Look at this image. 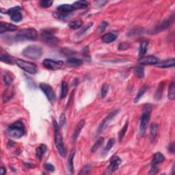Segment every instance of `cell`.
Wrapping results in <instances>:
<instances>
[{
	"mask_svg": "<svg viewBox=\"0 0 175 175\" xmlns=\"http://www.w3.org/2000/svg\"><path fill=\"white\" fill-rule=\"evenodd\" d=\"M116 38H117L116 34H114V33H107L102 37V42L106 44L111 43L116 40Z\"/></svg>",
	"mask_w": 175,
	"mask_h": 175,
	"instance_id": "obj_21",
	"label": "cell"
},
{
	"mask_svg": "<svg viewBox=\"0 0 175 175\" xmlns=\"http://www.w3.org/2000/svg\"><path fill=\"white\" fill-rule=\"evenodd\" d=\"M21 9L22 8L20 6H15L8 9L6 13L10 15L11 20L15 22H19L23 19V15L21 13Z\"/></svg>",
	"mask_w": 175,
	"mask_h": 175,
	"instance_id": "obj_12",
	"label": "cell"
},
{
	"mask_svg": "<svg viewBox=\"0 0 175 175\" xmlns=\"http://www.w3.org/2000/svg\"><path fill=\"white\" fill-rule=\"evenodd\" d=\"M38 38L37 30L33 28L21 30L16 36V40H36Z\"/></svg>",
	"mask_w": 175,
	"mask_h": 175,
	"instance_id": "obj_5",
	"label": "cell"
},
{
	"mask_svg": "<svg viewBox=\"0 0 175 175\" xmlns=\"http://www.w3.org/2000/svg\"><path fill=\"white\" fill-rule=\"evenodd\" d=\"M119 112V110H114L113 112L109 114L106 117H105L103 121L101 123V124H99V126L97 129L96 131V135H99L104 131V130L107 128V127L108 126V124L111 122V121L112 120L113 118L118 114V113Z\"/></svg>",
	"mask_w": 175,
	"mask_h": 175,
	"instance_id": "obj_9",
	"label": "cell"
},
{
	"mask_svg": "<svg viewBox=\"0 0 175 175\" xmlns=\"http://www.w3.org/2000/svg\"><path fill=\"white\" fill-rule=\"evenodd\" d=\"M108 26V23L106 21H103L102 23L100 24V26H99V32H103L104 30L106 29V27Z\"/></svg>",
	"mask_w": 175,
	"mask_h": 175,
	"instance_id": "obj_44",
	"label": "cell"
},
{
	"mask_svg": "<svg viewBox=\"0 0 175 175\" xmlns=\"http://www.w3.org/2000/svg\"><path fill=\"white\" fill-rule=\"evenodd\" d=\"M149 47V40L146 39H143L140 41V47H139V56L142 58L147 51Z\"/></svg>",
	"mask_w": 175,
	"mask_h": 175,
	"instance_id": "obj_18",
	"label": "cell"
},
{
	"mask_svg": "<svg viewBox=\"0 0 175 175\" xmlns=\"http://www.w3.org/2000/svg\"><path fill=\"white\" fill-rule=\"evenodd\" d=\"M148 90V86H142L140 88V90L138 92L137 94H136L134 100H133V102L136 103H138L139 101H140V99L142 98L144 96V93H146V91Z\"/></svg>",
	"mask_w": 175,
	"mask_h": 175,
	"instance_id": "obj_26",
	"label": "cell"
},
{
	"mask_svg": "<svg viewBox=\"0 0 175 175\" xmlns=\"http://www.w3.org/2000/svg\"><path fill=\"white\" fill-rule=\"evenodd\" d=\"M47 147L44 144H40V145L37 147V149H36V157L38 160L40 161L42 157L43 156V155L45 153V152L47 151Z\"/></svg>",
	"mask_w": 175,
	"mask_h": 175,
	"instance_id": "obj_20",
	"label": "cell"
},
{
	"mask_svg": "<svg viewBox=\"0 0 175 175\" xmlns=\"http://www.w3.org/2000/svg\"><path fill=\"white\" fill-rule=\"evenodd\" d=\"M40 38L43 42L49 46H56L59 40L49 30H43L40 33Z\"/></svg>",
	"mask_w": 175,
	"mask_h": 175,
	"instance_id": "obj_7",
	"label": "cell"
},
{
	"mask_svg": "<svg viewBox=\"0 0 175 175\" xmlns=\"http://www.w3.org/2000/svg\"><path fill=\"white\" fill-rule=\"evenodd\" d=\"M114 144H115V139L111 138L109 140H108L107 143L106 144V146L105 147L103 152V155L104 156H105V155H106L108 152H110V151L112 149L113 146L114 145Z\"/></svg>",
	"mask_w": 175,
	"mask_h": 175,
	"instance_id": "obj_31",
	"label": "cell"
},
{
	"mask_svg": "<svg viewBox=\"0 0 175 175\" xmlns=\"http://www.w3.org/2000/svg\"><path fill=\"white\" fill-rule=\"evenodd\" d=\"M93 26V22H90V23H89L87 25V26H86L85 27H82V29L81 30V31H80V32H79V35L83 34L85 32H86L87 30L90 29V27H91L92 26Z\"/></svg>",
	"mask_w": 175,
	"mask_h": 175,
	"instance_id": "obj_45",
	"label": "cell"
},
{
	"mask_svg": "<svg viewBox=\"0 0 175 175\" xmlns=\"http://www.w3.org/2000/svg\"><path fill=\"white\" fill-rule=\"evenodd\" d=\"M57 10H58V11H59V12L71 13V12H73L75 9L73 6V5L66 4L60 5L57 8Z\"/></svg>",
	"mask_w": 175,
	"mask_h": 175,
	"instance_id": "obj_23",
	"label": "cell"
},
{
	"mask_svg": "<svg viewBox=\"0 0 175 175\" xmlns=\"http://www.w3.org/2000/svg\"><path fill=\"white\" fill-rule=\"evenodd\" d=\"M73 6L75 10L76 9H85V8H88V3L86 1H77L74 2L73 4Z\"/></svg>",
	"mask_w": 175,
	"mask_h": 175,
	"instance_id": "obj_28",
	"label": "cell"
},
{
	"mask_svg": "<svg viewBox=\"0 0 175 175\" xmlns=\"http://www.w3.org/2000/svg\"><path fill=\"white\" fill-rule=\"evenodd\" d=\"M159 62V60L153 55L143 56L139 60V63L141 65H156Z\"/></svg>",
	"mask_w": 175,
	"mask_h": 175,
	"instance_id": "obj_14",
	"label": "cell"
},
{
	"mask_svg": "<svg viewBox=\"0 0 175 175\" xmlns=\"http://www.w3.org/2000/svg\"><path fill=\"white\" fill-rule=\"evenodd\" d=\"M157 130H158V124L155 123L151 124V128H150V135H151V140L152 142L156 139L157 135Z\"/></svg>",
	"mask_w": 175,
	"mask_h": 175,
	"instance_id": "obj_25",
	"label": "cell"
},
{
	"mask_svg": "<svg viewBox=\"0 0 175 175\" xmlns=\"http://www.w3.org/2000/svg\"><path fill=\"white\" fill-rule=\"evenodd\" d=\"M66 116L65 114H62L60 116V127H63L65 126V124H66Z\"/></svg>",
	"mask_w": 175,
	"mask_h": 175,
	"instance_id": "obj_42",
	"label": "cell"
},
{
	"mask_svg": "<svg viewBox=\"0 0 175 175\" xmlns=\"http://www.w3.org/2000/svg\"><path fill=\"white\" fill-rule=\"evenodd\" d=\"M4 80L5 82V84L7 86H10L13 81L12 77H11V75L8 73H4Z\"/></svg>",
	"mask_w": 175,
	"mask_h": 175,
	"instance_id": "obj_39",
	"label": "cell"
},
{
	"mask_svg": "<svg viewBox=\"0 0 175 175\" xmlns=\"http://www.w3.org/2000/svg\"><path fill=\"white\" fill-rule=\"evenodd\" d=\"M122 160L119 157L114 155L110 159V165L107 168L106 170L104 173L105 174H112L114 172L116 171L119 168V166L121 164Z\"/></svg>",
	"mask_w": 175,
	"mask_h": 175,
	"instance_id": "obj_11",
	"label": "cell"
},
{
	"mask_svg": "<svg viewBox=\"0 0 175 175\" xmlns=\"http://www.w3.org/2000/svg\"><path fill=\"white\" fill-rule=\"evenodd\" d=\"M168 97L170 100H174L175 99V85L174 81L172 82L171 84L169 85Z\"/></svg>",
	"mask_w": 175,
	"mask_h": 175,
	"instance_id": "obj_32",
	"label": "cell"
},
{
	"mask_svg": "<svg viewBox=\"0 0 175 175\" xmlns=\"http://www.w3.org/2000/svg\"><path fill=\"white\" fill-rule=\"evenodd\" d=\"M75 155V151L73 149V151L71 152L70 155H69L68 161H67V167L69 173L71 174L74 173V165H73V160H74V156Z\"/></svg>",
	"mask_w": 175,
	"mask_h": 175,
	"instance_id": "obj_19",
	"label": "cell"
},
{
	"mask_svg": "<svg viewBox=\"0 0 175 175\" xmlns=\"http://www.w3.org/2000/svg\"><path fill=\"white\" fill-rule=\"evenodd\" d=\"M70 15H71V13L62 12H59V11L53 13V16H54V18L60 19V20H63V19L68 18V16H70Z\"/></svg>",
	"mask_w": 175,
	"mask_h": 175,
	"instance_id": "obj_35",
	"label": "cell"
},
{
	"mask_svg": "<svg viewBox=\"0 0 175 175\" xmlns=\"http://www.w3.org/2000/svg\"><path fill=\"white\" fill-rule=\"evenodd\" d=\"M23 56L32 60H37L42 56L43 49L38 45H30L23 49Z\"/></svg>",
	"mask_w": 175,
	"mask_h": 175,
	"instance_id": "obj_4",
	"label": "cell"
},
{
	"mask_svg": "<svg viewBox=\"0 0 175 175\" xmlns=\"http://www.w3.org/2000/svg\"><path fill=\"white\" fill-rule=\"evenodd\" d=\"M159 171V168H158L156 165H152V167L150 170V172L149 173V174H155L158 173Z\"/></svg>",
	"mask_w": 175,
	"mask_h": 175,
	"instance_id": "obj_46",
	"label": "cell"
},
{
	"mask_svg": "<svg viewBox=\"0 0 175 175\" xmlns=\"http://www.w3.org/2000/svg\"><path fill=\"white\" fill-rule=\"evenodd\" d=\"M0 60H1L2 62L5 64H8V65H14V64H15V58L10 57L8 54H2L0 55Z\"/></svg>",
	"mask_w": 175,
	"mask_h": 175,
	"instance_id": "obj_27",
	"label": "cell"
},
{
	"mask_svg": "<svg viewBox=\"0 0 175 175\" xmlns=\"http://www.w3.org/2000/svg\"><path fill=\"white\" fill-rule=\"evenodd\" d=\"M83 25V21L80 19L75 21H73L68 23V27L72 30H77L80 28Z\"/></svg>",
	"mask_w": 175,
	"mask_h": 175,
	"instance_id": "obj_34",
	"label": "cell"
},
{
	"mask_svg": "<svg viewBox=\"0 0 175 175\" xmlns=\"http://www.w3.org/2000/svg\"><path fill=\"white\" fill-rule=\"evenodd\" d=\"M13 92L10 90H7L4 92V94H3V101L4 102H7L8 101H9L10 99H12V97L13 96Z\"/></svg>",
	"mask_w": 175,
	"mask_h": 175,
	"instance_id": "obj_38",
	"label": "cell"
},
{
	"mask_svg": "<svg viewBox=\"0 0 175 175\" xmlns=\"http://www.w3.org/2000/svg\"><path fill=\"white\" fill-rule=\"evenodd\" d=\"M0 172H1L2 175H4V174H5V173H6V169H5L4 167H3V166H2L1 169H0Z\"/></svg>",
	"mask_w": 175,
	"mask_h": 175,
	"instance_id": "obj_51",
	"label": "cell"
},
{
	"mask_svg": "<svg viewBox=\"0 0 175 175\" xmlns=\"http://www.w3.org/2000/svg\"><path fill=\"white\" fill-rule=\"evenodd\" d=\"M165 160V157L162 152H157L156 153H155L153 158L151 162V165H157L158 163L163 162Z\"/></svg>",
	"mask_w": 175,
	"mask_h": 175,
	"instance_id": "obj_22",
	"label": "cell"
},
{
	"mask_svg": "<svg viewBox=\"0 0 175 175\" xmlns=\"http://www.w3.org/2000/svg\"><path fill=\"white\" fill-rule=\"evenodd\" d=\"M15 62L19 67L23 69L27 73L34 75L38 72V67L34 63L27 62V61L19 59V58H15Z\"/></svg>",
	"mask_w": 175,
	"mask_h": 175,
	"instance_id": "obj_6",
	"label": "cell"
},
{
	"mask_svg": "<svg viewBox=\"0 0 175 175\" xmlns=\"http://www.w3.org/2000/svg\"><path fill=\"white\" fill-rule=\"evenodd\" d=\"M67 65L72 67H77L83 65V60L75 58H70L66 61Z\"/></svg>",
	"mask_w": 175,
	"mask_h": 175,
	"instance_id": "obj_24",
	"label": "cell"
},
{
	"mask_svg": "<svg viewBox=\"0 0 175 175\" xmlns=\"http://www.w3.org/2000/svg\"><path fill=\"white\" fill-rule=\"evenodd\" d=\"M24 165L26 166L27 168H30V167L32 168V167H34V166H33L32 164H31V163H25Z\"/></svg>",
	"mask_w": 175,
	"mask_h": 175,
	"instance_id": "obj_52",
	"label": "cell"
},
{
	"mask_svg": "<svg viewBox=\"0 0 175 175\" xmlns=\"http://www.w3.org/2000/svg\"><path fill=\"white\" fill-rule=\"evenodd\" d=\"M44 167L47 170H48L49 172H54L55 170L54 166L51 164V163H45V164L44 165Z\"/></svg>",
	"mask_w": 175,
	"mask_h": 175,
	"instance_id": "obj_47",
	"label": "cell"
},
{
	"mask_svg": "<svg viewBox=\"0 0 175 175\" xmlns=\"http://www.w3.org/2000/svg\"><path fill=\"white\" fill-rule=\"evenodd\" d=\"M164 86H165V83L163 82H162L159 84L157 90L156 91V93H155V98L156 99V100H160L161 99H162L163 89H164Z\"/></svg>",
	"mask_w": 175,
	"mask_h": 175,
	"instance_id": "obj_30",
	"label": "cell"
},
{
	"mask_svg": "<svg viewBox=\"0 0 175 175\" xmlns=\"http://www.w3.org/2000/svg\"><path fill=\"white\" fill-rule=\"evenodd\" d=\"M39 86L41 90H42L44 94L46 95L47 98L48 99L49 101L51 102L52 104H54L55 101H56V96H55V92L53 88L51 86L45 84V83H41V84H40Z\"/></svg>",
	"mask_w": 175,
	"mask_h": 175,
	"instance_id": "obj_8",
	"label": "cell"
},
{
	"mask_svg": "<svg viewBox=\"0 0 175 175\" xmlns=\"http://www.w3.org/2000/svg\"><path fill=\"white\" fill-rule=\"evenodd\" d=\"M53 125L54 129V137H55V144L56 146L59 154L62 157H65L66 155V150L65 145L63 143V139L62 135L60 133V125L55 120L53 121Z\"/></svg>",
	"mask_w": 175,
	"mask_h": 175,
	"instance_id": "obj_2",
	"label": "cell"
},
{
	"mask_svg": "<svg viewBox=\"0 0 175 175\" xmlns=\"http://www.w3.org/2000/svg\"><path fill=\"white\" fill-rule=\"evenodd\" d=\"M168 151H170L172 153H174V143L173 142L171 144H170L168 146Z\"/></svg>",
	"mask_w": 175,
	"mask_h": 175,
	"instance_id": "obj_50",
	"label": "cell"
},
{
	"mask_svg": "<svg viewBox=\"0 0 175 175\" xmlns=\"http://www.w3.org/2000/svg\"><path fill=\"white\" fill-rule=\"evenodd\" d=\"M135 73L138 78H143L144 77V68L142 66H138L135 68Z\"/></svg>",
	"mask_w": 175,
	"mask_h": 175,
	"instance_id": "obj_36",
	"label": "cell"
},
{
	"mask_svg": "<svg viewBox=\"0 0 175 175\" xmlns=\"http://www.w3.org/2000/svg\"><path fill=\"white\" fill-rule=\"evenodd\" d=\"M127 129H128V122H127L125 124H124L123 128H122V129L120 131V132H119L118 138H119V141L120 142L123 141L124 135H125V133L127 131Z\"/></svg>",
	"mask_w": 175,
	"mask_h": 175,
	"instance_id": "obj_37",
	"label": "cell"
},
{
	"mask_svg": "<svg viewBox=\"0 0 175 175\" xmlns=\"http://www.w3.org/2000/svg\"><path fill=\"white\" fill-rule=\"evenodd\" d=\"M64 62L62 60H55L52 59H44L43 65L46 68L51 71L59 70L62 67Z\"/></svg>",
	"mask_w": 175,
	"mask_h": 175,
	"instance_id": "obj_10",
	"label": "cell"
},
{
	"mask_svg": "<svg viewBox=\"0 0 175 175\" xmlns=\"http://www.w3.org/2000/svg\"><path fill=\"white\" fill-rule=\"evenodd\" d=\"M26 132V128L23 123L21 121H17L8 127L6 133L9 137L15 139H19L23 136Z\"/></svg>",
	"mask_w": 175,
	"mask_h": 175,
	"instance_id": "obj_1",
	"label": "cell"
},
{
	"mask_svg": "<svg viewBox=\"0 0 175 175\" xmlns=\"http://www.w3.org/2000/svg\"><path fill=\"white\" fill-rule=\"evenodd\" d=\"M152 110V106L150 104H146L144 107V112L142 114L140 118V134L143 135L146 133L149 122L151 117V113Z\"/></svg>",
	"mask_w": 175,
	"mask_h": 175,
	"instance_id": "obj_3",
	"label": "cell"
},
{
	"mask_svg": "<svg viewBox=\"0 0 175 175\" xmlns=\"http://www.w3.org/2000/svg\"><path fill=\"white\" fill-rule=\"evenodd\" d=\"M83 55L86 58H88V56H90L89 55V51H88V47L86 46L83 50Z\"/></svg>",
	"mask_w": 175,
	"mask_h": 175,
	"instance_id": "obj_49",
	"label": "cell"
},
{
	"mask_svg": "<svg viewBox=\"0 0 175 175\" xmlns=\"http://www.w3.org/2000/svg\"><path fill=\"white\" fill-rule=\"evenodd\" d=\"M174 15L173 14V15H172L170 18L168 19L167 20L163 21L159 26L155 27V30H153V31H152V34H153V32L154 33L160 32L163 31V30L168 28V27L174 23Z\"/></svg>",
	"mask_w": 175,
	"mask_h": 175,
	"instance_id": "obj_13",
	"label": "cell"
},
{
	"mask_svg": "<svg viewBox=\"0 0 175 175\" xmlns=\"http://www.w3.org/2000/svg\"><path fill=\"white\" fill-rule=\"evenodd\" d=\"M104 138H99L98 140H97L96 141V142L94 144V145L92 146V148H91V152H96L97 150H98L100 147H101L102 145H103V144L104 142Z\"/></svg>",
	"mask_w": 175,
	"mask_h": 175,
	"instance_id": "obj_33",
	"label": "cell"
},
{
	"mask_svg": "<svg viewBox=\"0 0 175 175\" xmlns=\"http://www.w3.org/2000/svg\"><path fill=\"white\" fill-rule=\"evenodd\" d=\"M90 170V165H87L84 166V168L82 169V170L80 171V173H79V175L81 174H87L89 173V172Z\"/></svg>",
	"mask_w": 175,
	"mask_h": 175,
	"instance_id": "obj_43",
	"label": "cell"
},
{
	"mask_svg": "<svg viewBox=\"0 0 175 175\" xmlns=\"http://www.w3.org/2000/svg\"><path fill=\"white\" fill-rule=\"evenodd\" d=\"M84 125H85L84 120H81L79 122L78 124H77L75 129L74 131H73V135H72V140H73V142L75 141L77 139V138H78V136L80 134V133H81L82 129L84 128Z\"/></svg>",
	"mask_w": 175,
	"mask_h": 175,
	"instance_id": "obj_16",
	"label": "cell"
},
{
	"mask_svg": "<svg viewBox=\"0 0 175 175\" xmlns=\"http://www.w3.org/2000/svg\"><path fill=\"white\" fill-rule=\"evenodd\" d=\"M108 90H109V86L106 84L103 85L102 88H101V91L102 98H105V97L106 96L107 94L108 93Z\"/></svg>",
	"mask_w": 175,
	"mask_h": 175,
	"instance_id": "obj_41",
	"label": "cell"
},
{
	"mask_svg": "<svg viewBox=\"0 0 175 175\" xmlns=\"http://www.w3.org/2000/svg\"><path fill=\"white\" fill-rule=\"evenodd\" d=\"M68 92V84L66 82L63 81L62 82V85H61V94H60L61 99H65V97L67 96Z\"/></svg>",
	"mask_w": 175,
	"mask_h": 175,
	"instance_id": "obj_29",
	"label": "cell"
},
{
	"mask_svg": "<svg viewBox=\"0 0 175 175\" xmlns=\"http://www.w3.org/2000/svg\"><path fill=\"white\" fill-rule=\"evenodd\" d=\"M129 47V43H122L118 46V49L119 50H125L127 49Z\"/></svg>",
	"mask_w": 175,
	"mask_h": 175,
	"instance_id": "obj_48",
	"label": "cell"
},
{
	"mask_svg": "<svg viewBox=\"0 0 175 175\" xmlns=\"http://www.w3.org/2000/svg\"><path fill=\"white\" fill-rule=\"evenodd\" d=\"M17 30V27L15 25L1 22L0 23V33L3 34L5 32H14Z\"/></svg>",
	"mask_w": 175,
	"mask_h": 175,
	"instance_id": "obj_15",
	"label": "cell"
},
{
	"mask_svg": "<svg viewBox=\"0 0 175 175\" xmlns=\"http://www.w3.org/2000/svg\"><path fill=\"white\" fill-rule=\"evenodd\" d=\"M156 65L159 68L174 67L175 65V59L174 58H170V59L165 60L162 61V62H158Z\"/></svg>",
	"mask_w": 175,
	"mask_h": 175,
	"instance_id": "obj_17",
	"label": "cell"
},
{
	"mask_svg": "<svg viewBox=\"0 0 175 175\" xmlns=\"http://www.w3.org/2000/svg\"><path fill=\"white\" fill-rule=\"evenodd\" d=\"M39 4L42 8H49L52 5L53 1H51V0H42L39 2Z\"/></svg>",
	"mask_w": 175,
	"mask_h": 175,
	"instance_id": "obj_40",
	"label": "cell"
}]
</instances>
